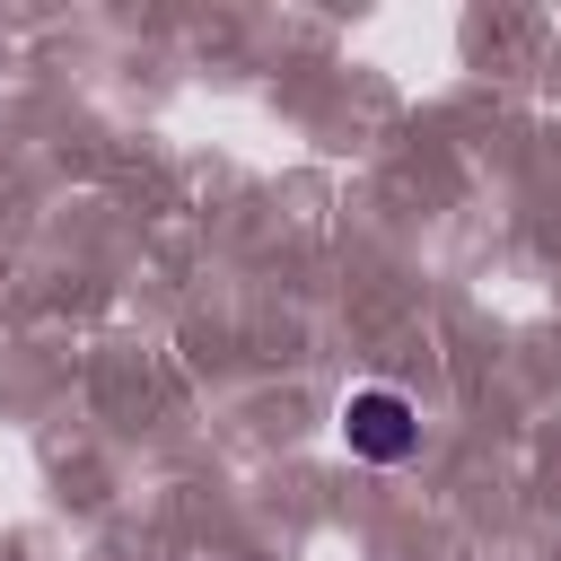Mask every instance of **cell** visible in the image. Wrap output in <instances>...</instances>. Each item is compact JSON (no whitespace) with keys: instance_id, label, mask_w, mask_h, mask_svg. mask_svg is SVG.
Segmentation results:
<instances>
[{"instance_id":"1","label":"cell","mask_w":561,"mask_h":561,"mask_svg":"<svg viewBox=\"0 0 561 561\" xmlns=\"http://www.w3.org/2000/svg\"><path fill=\"white\" fill-rule=\"evenodd\" d=\"M342 438H351V456H368V465H403V456L421 447V421H412V403H403L394 386H368V394L342 403Z\"/></svg>"}]
</instances>
